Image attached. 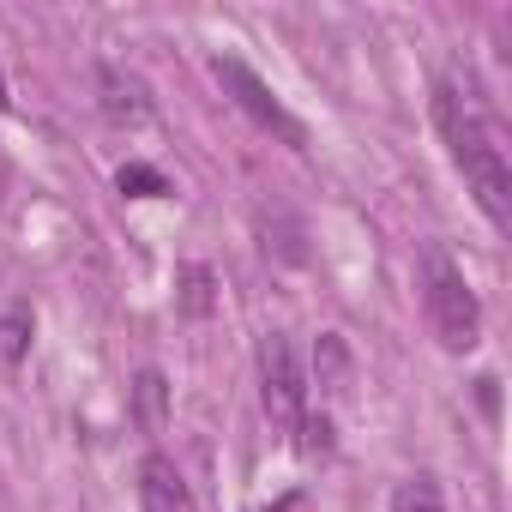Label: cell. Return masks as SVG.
<instances>
[{"label":"cell","instance_id":"1","mask_svg":"<svg viewBox=\"0 0 512 512\" xmlns=\"http://www.w3.org/2000/svg\"><path fill=\"white\" fill-rule=\"evenodd\" d=\"M434 127H440V139H446V151H452L464 187H470L476 205L488 211V223L506 229V217H512V163H506L500 133L488 127V115H482L452 79L434 85Z\"/></svg>","mask_w":512,"mask_h":512},{"label":"cell","instance_id":"2","mask_svg":"<svg viewBox=\"0 0 512 512\" xmlns=\"http://www.w3.org/2000/svg\"><path fill=\"white\" fill-rule=\"evenodd\" d=\"M422 308H428V326H434L440 350L464 356V350L482 344V302L464 284V272L452 266L446 247H428L422 253Z\"/></svg>","mask_w":512,"mask_h":512},{"label":"cell","instance_id":"3","mask_svg":"<svg viewBox=\"0 0 512 512\" xmlns=\"http://www.w3.org/2000/svg\"><path fill=\"white\" fill-rule=\"evenodd\" d=\"M211 73H217V85L229 91V103H235V109H241L253 127H260V133L284 139L290 151H308V127H302V121H296V115H290L278 97H272V85H266L260 73H253L247 61H235V55H217V61H211Z\"/></svg>","mask_w":512,"mask_h":512},{"label":"cell","instance_id":"4","mask_svg":"<svg viewBox=\"0 0 512 512\" xmlns=\"http://www.w3.org/2000/svg\"><path fill=\"white\" fill-rule=\"evenodd\" d=\"M260 404H266L272 428H284V434H296L308 416V374H302V356L284 332L260 338Z\"/></svg>","mask_w":512,"mask_h":512},{"label":"cell","instance_id":"5","mask_svg":"<svg viewBox=\"0 0 512 512\" xmlns=\"http://www.w3.org/2000/svg\"><path fill=\"white\" fill-rule=\"evenodd\" d=\"M97 109H103V121L115 127V133H139V127H151L157 121V103H151V85L139 79V73H127V67H97Z\"/></svg>","mask_w":512,"mask_h":512},{"label":"cell","instance_id":"6","mask_svg":"<svg viewBox=\"0 0 512 512\" xmlns=\"http://www.w3.org/2000/svg\"><path fill=\"white\" fill-rule=\"evenodd\" d=\"M139 506L145 512H199V500H193V488H187V476L175 470L169 452L139 458Z\"/></svg>","mask_w":512,"mask_h":512},{"label":"cell","instance_id":"7","mask_svg":"<svg viewBox=\"0 0 512 512\" xmlns=\"http://www.w3.org/2000/svg\"><path fill=\"white\" fill-rule=\"evenodd\" d=\"M31 332H37V314L25 302H0V368H19L31 356Z\"/></svg>","mask_w":512,"mask_h":512},{"label":"cell","instance_id":"8","mask_svg":"<svg viewBox=\"0 0 512 512\" xmlns=\"http://www.w3.org/2000/svg\"><path fill=\"white\" fill-rule=\"evenodd\" d=\"M133 422H139L145 434H163V422H169V380H163L157 368H145V374L133 380Z\"/></svg>","mask_w":512,"mask_h":512},{"label":"cell","instance_id":"9","mask_svg":"<svg viewBox=\"0 0 512 512\" xmlns=\"http://www.w3.org/2000/svg\"><path fill=\"white\" fill-rule=\"evenodd\" d=\"M175 284H181V290H175V302H181V314H187V320H205V314L217 308V272H211V266H199V260H193V266H181V272H175Z\"/></svg>","mask_w":512,"mask_h":512},{"label":"cell","instance_id":"10","mask_svg":"<svg viewBox=\"0 0 512 512\" xmlns=\"http://www.w3.org/2000/svg\"><path fill=\"white\" fill-rule=\"evenodd\" d=\"M392 512H446V494H440V482L428 470H416V476H404L392 488Z\"/></svg>","mask_w":512,"mask_h":512},{"label":"cell","instance_id":"11","mask_svg":"<svg viewBox=\"0 0 512 512\" xmlns=\"http://www.w3.org/2000/svg\"><path fill=\"white\" fill-rule=\"evenodd\" d=\"M314 374H320V386L344 392V380H350V350H344V338H338V332H326V338L314 344Z\"/></svg>","mask_w":512,"mask_h":512},{"label":"cell","instance_id":"12","mask_svg":"<svg viewBox=\"0 0 512 512\" xmlns=\"http://www.w3.org/2000/svg\"><path fill=\"white\" fill-rule=\"evenodd\" d=\"M115 187H121V193H133V199H163V193H169L163 169H151V163H121Z\"/></svg>","mask_w":512,"mask_h":512},{"label":"cell","instance_id":"13","mask_svg":"<svg viewBox=\"0 0 512 512\" xmlns=\"http://www.w3.org/2000/svg\"><path fill=\"white\" fill-rule=\"evenodd\" d=\"M296 434H302V440H296V446H302V458H332V446H338L326 416H302V428H296Z\"/></svg>","mask_w":512,"mask_h":512},{"label":"cell","instance_id":"14","mask_svg":"<svg viewBox=\"0 0 512 512\" xmlns=\"http://www.w3.org/2000/svg\"><path fill=\"white\" fill-rule=\"evenodd\" d=\"M494 386H500L494 374H482V380H476V398H482V410H488V416L500 410V392H494Z\"/></svg>","mask_w":512,"mask_h":512},{"label":"cell","instance_id":"15","mask_svg":"<svg viewBox=\"0 0 512 512\" xmlns=\"http://www.w3.org/2000/svg\"><path fill=\"white\" fill-rule=\"evenodd\" d=\"M0 109H13V91H7V73H0Z\"/></svg>","mask_w":512,"mask_h":512}]
</instances>
